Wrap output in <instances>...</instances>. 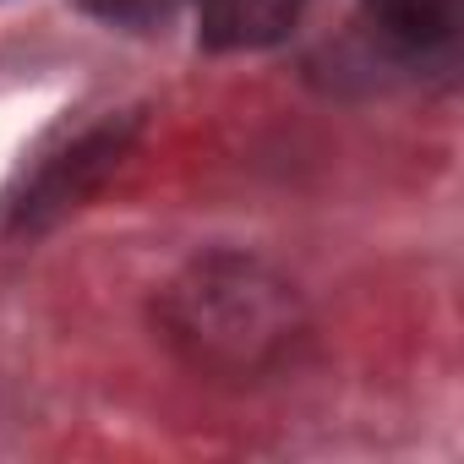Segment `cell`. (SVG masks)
<instances>
[{"mask_svg":"<svg viewBox=\"0 0 464 464\" xmlns=\"http://www.w3.org/2000/svg\"><path fill=\"white\" fill-rule=\"evenodd\" d=\"M306 0H202V28L197 39L218 55L229 50H268L279 44Z\"/></svg>","mask_w":464,"mask_h":464,"instance_id":"3957f363","label":"cell"},{"mask_svg":"<svg viewBox=\"0 0 464 464\" xmlns=\"http://www.w3.org/2000/svg\"><path fill=\"white\" fill-rule=\"evenodd\" d=\"M137 137H142V115H115V121L82 131L72 148H61L34 175V186L23 191V202L12 208V236H44V229H55L77 208H88L115 180V169L131 159Z\"/></svg>","mask_w":464,"mask_h":464,"instance_id":"7a4b0ae2","label":"cell"},{"mask_svg":"<svg viewBox=\"0 0 464 464\" xmlns=\"http://www.w3.org/2000/svg\"><path fill=\"white\" fill-rule=\"evenodd\" d=\"M366 12L399 50H437L459 28V0H366Z\"/></svg>","mask_w":464,"mask_h":464,"instance_id":"277c9868","label":"cell"},{"mask_svg":"<svg viewBox=\"0 0 464 464\" xmlns=\"http://www.w3.org/2000/svg\"><path fill=\"white\" fill-rule=\"evenodd\" d=\"M159 334L164 344L213 382H268L301 361L312 339L306 295L246 252H208L186 263L159 290Z\"/></svg>","mask_w":464,"mask_h":464,"instance_id":"6da1fadb","label":"cell"}]
</instances>
